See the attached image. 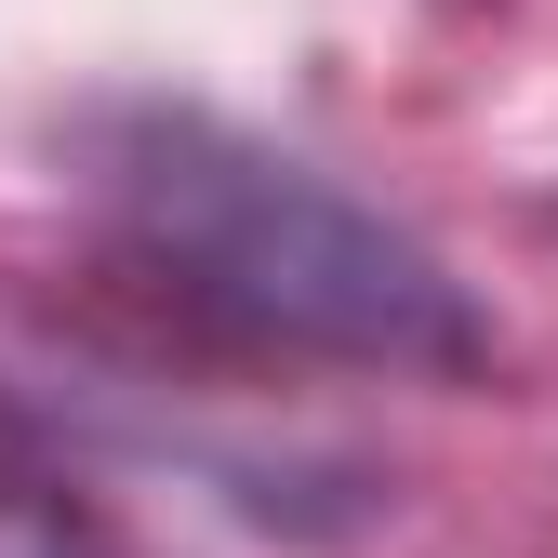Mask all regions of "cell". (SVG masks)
Instances as JSON below:
<instances>
[{
	"mask_svg": "<svg viewBox=\"0 0 558 558\" xmlns=\"http://www.w3.org/2000/svg\"><path fill=\"white\" fill-rule=\"evenodd\" d=\"M94 214L173 306L227 319L253 345H306V360H360V373H478L493 360V319L465 306V279L412 227H386L319 160L266 147L214 107H107Z\"/></svg>",
	"mask_w": 558,
	"mask_h": 558,
	"instance_id": "1",
	"label": "cell"
},
{
	"mask_svg": "<svg viewBox=\"0 0 558 558\" xmlns=\"http://www.w3.org/2000/svg\"><path fill=\"white\" fill-rule=\"evenodd\" d=\"M40 558H53V545H40Z\"/></svg>",
	"mask_w": 558,
	"mask_h": 558,
	"instance_id": "2",
	"label": "cell"
}]
</instances>
